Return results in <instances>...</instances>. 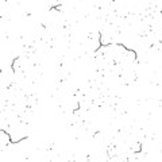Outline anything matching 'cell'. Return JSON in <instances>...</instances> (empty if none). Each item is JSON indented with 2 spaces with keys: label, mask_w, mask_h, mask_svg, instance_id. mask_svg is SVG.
Returning <instances> with one entry per match:
<instances>
[{
  "label": "cell",
  "mask_w": 162,
  "mask_h": 162,
  "mask_svg": "<svg viewBox=\"0 0 162 162\" xmlns=\"http://www.w3.org/2000/svg\"><path fill=\"white\" fill-rule=\"evenodd\" d=\"M114 45H116V46H120V48H123L124 50H127V52H131L132 54H134V57H135V61H138V53H136V50H134V49H130V48H127V46H126L124 43H114Z\"/></svg>",
  "instance_id": "obj_2"
},
{
  "label": "cell",
  "mask_w": 162,
  "mask_h": 162,
  "mask_svg": "<svg viewBox=\"0 0 162 162\" xmlns=\"http://www.w3.org/2000/svg\"><path fill=\"white\" fill-rule=\"evenodd\" d=\"M61 7H62L61 4H57V6H52V7H50V11H52V10H58V11H61Z\"/></svg>",
  "instance_id": "obj_4"
},
{
  "label": "cell",
  "mask_w": 162,
  "mask_h": 162,
  "mask_svg": "<svg viewBox=\"0 0 162 162\" xmlns=\"http://www.w3.org/2000/svg\"><path fill=\"white\" fill-rule=\"evenodd\" d=\"M19 59V55H16V57H14V59H12V62H11V70H12V73L15 74L16 73V70H15V62Z\"/></svg>",
  "instance_id": "obj_3"
},
{
  "label": "cell",
  "mask_w": 162,
  "mask_h": 162,
  "mask_svg": "<svg viewBox=\"0 0 162 162\" xmlns=\"http://www.w3.org/2000/svg\"><path fill=\"white\" fill-rule=\"evenodd\" d=\"M1 132H3V134H6V135L8 136V139H10V143H11V145H16V143H20L22 141H26V139L28 138V136H23V138H20V139H16V141H14V139L11 138V134H8V132H7L6 130H1Z\"/></svg>",
  "instance_id": "obj_1"
}]
</instances>
